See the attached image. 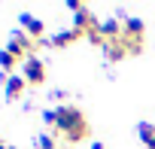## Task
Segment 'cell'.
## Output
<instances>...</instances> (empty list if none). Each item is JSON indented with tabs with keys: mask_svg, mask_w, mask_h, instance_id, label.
<instances>
[{
	"mask_svg": "<svg viewBox=\"0 0 155 149\" xmlns=\"http://www.w3.org/2000/svg\"><path fill=\"white\" fill-rule=\"evenodd\" d=\"M64 137H67V143H79L85 134H88V122H85V116H82V110L79 107H58V125H55Z\"/></svg>",
	"mask_w": 155,
	"mask_h": 149,
	"instance_id": "cell-1",
	"label": "cell"
},
{
	"mask_svg": "<svg viewBox=\"0 0 155 149\" xmlns=\"http://www.w3.org/2000/svg\"><path fill=\"white\" fill-rule=\"evenodd\" d=\"M76 40H82V34L76 31V28H67V31H61V34H55L52 40H46V43H52L55 49H61V46H73Z\"/></svg>",
	"mask_w": 155,
	"mask_h": 149,
	"instance_id": "cell-6",
	"label": "cell"
},
{
	"mask_svg": "<svg viewBox=\"0 0 155 149\" xmlns=\"http://www.w3.org/2000/svg\"><path fill=\"white\" fill-rule=\"evenodd\" d=\"M15 64H21V61H18L12 52H6V49L0 52V70H3L6 76H12V73H15Z\"/></svg>",
	"mask_w": 155,
	"mask_h": 149,
	"instance_id": "cell-8",
	"label": "cell"
},
{
	"mask_svg": "<svg viewBox=\"0 0 155 149\" xmlns=\"http://www.w3.org/2000/svg\"><path fill=\"white\" fill-rule=\"evenodd\" d=\"M18 22H21V28H25V34H28V37H34L37 43H43V34H46V25H43L40 18H34L31 12H21V15H18Z\"/></svg>",
	"mask_w": 155,
	"mask_h": 149,
	"instance_id": "cell-4",
	"label": "cell"
},
{
	"mask_svg": "<svg viewBox=\"0 0 155 149\" xmlns=\"http://www.w3.org/2000/svg\"><path fill=\"white\" fill-rule=\"evenodd\" d=\"M37 149H58V143H55V137H52V134H40Z\"/></svg>",
	"mask_w": 155,
	"mask_h": 149,
	"instance_id": "cell-10",
	"label": "cell"
},
{
	"mask_svg": "<svg viewBox=\"0 0 155 149\" xmlns=\"http://www.w3.org/2000/svg\"><path fill=\"white\" fill-rule=\"evenodd\" d=\"M149 149H155V140H152V143H149Z\"/></svg>",
	"mask_w": 155,
	"mask_h": 149,
	"instance_id": "cell-12",
	"label": "cell"
},
{
	"mask_svg": "<svg viewBox=\"0 0 155 149\" xmlns=\"http://www.w3.org/2000/svg\"><path fill=\"white\" fill-rule=\"evenodd\" d=\"M104 55H107L110 61H122V58H128L131 52H128V46H125L122 40H113V43H107V46H104Z\"/></svg>",
	"mask_w": 155,
	"mask_h": 149,
	"instance_id": "cell-7",
	"label": "cell"
},
{
	"mask_svg": "<svg viewBox=\"0 0 155 149\" xmlns=\"http://www.w3.org/2000/svg\"><path fill=\"white\" fill-rule=\"evenodd\" d=\"M137 134H140V140L149 146V143L155 140V125H149V122H140V125H137Z\"/></svg>",
	"mask_w": 155,
	"mask_h": 149,
	"instance_id": "cell-9",
	"label": "cell"
},
{
	"mask_svg": "<svg viewBox=\"0 0 155 149\" xmlns=\"http://www.w3.org/2000/svg\"><path fill=\"white\" fill-rule=\"evenodd\" d=\"M28 91V79L21 76V73H12V76H6V101H21Z\"/></svg>",
	"mask_w": 155,
	"mask_h": 149,
	"instance_id": "cell-3",
	"label": "cell"
},
{
	"mask_svg": "<svg viewBox=\"0 0 155 149\" xmlns=\"http://www.w3.org/2000/svg\"><path fill=\"white\" fill-rule=\"evenodd\" d=\"M21 76L28 79V85H34V88H40L43 82H46V64L37 58V55H31L25 64H21Z\"/></svg>",
	"mask_w": 155,
	"mask_h": 149,
	"instance_id": "cell-2",
	"label": "cell"
},
{
	"mask_svg": "<svg viewBox=\"0 0 155 149\" xmlns=\"http://www.w3.org/2000/svg\"><path fill=\"white\" fill-rule=\"evenodd\" d=\"M91 149H107V146L104 143H91Z\"/></svg>",
	"mask_w": 155,
	"mask_h": 149,
	"instance_id": "cell-11",
	"label": "cell"
},
{
	"mask_svg": "<svg viewBox=\"0 0 155 149\" xmlns=\"http://www.w3.org/2000/svg\"><path fill=\"white\" fill-rule=\"evenodd\" d=\"M0 146H6V143H3V140H0Z\"/></svg>",
	"mask_w": 155,
	"mask_h": 149,
	"instance_id": "cell-13",
	"label": "cell"
},
{
	"mask_svg": "<svg viewBox=\"0 0 155 149\" xmlns=\"http://www.w3.org/2000/svg\"><path fill=\"white\" fill-rule=\"evenodd\" d=\"M122 31H125V22H119V18H107V22H101V37H104L107 43L122 40Z\"/></svg>",
	"mask_w": 155,
	"mask_h": 149,
	"instance_id": "cell-5",
	"label": "cell"
}]
</instances>
